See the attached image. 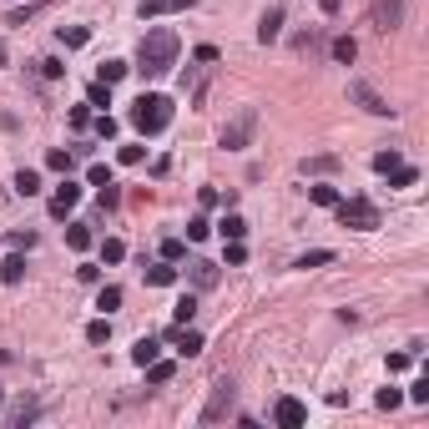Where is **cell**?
Wrapping results in <instances>:
<instances>
[{"label":"cell","instance_id":"bcb514c9","mask_svg":"<svg viewBox=\"0 0 429 429\" xmlns=\"http://www.w3.org/2000/svg\"><path fill=\"white\" fill-rule=\"evenodd\" d=\"M142 157H146V146H121V162H126V167H137Z\"/></svg>","mask_w":429,"mask_h":429},{"label":"cell","instance_id":"83f0119b","mask_svg":"<svg viewBox=\"0 0 429 429\" xmlns=\"http://www.w3.org/2000/svg\"><path fill=\"white\" fill-rule=\"evenodd\" d=\"M399 162H404V157L394 152V146H389V152H374V172H379V177H389V172H394Z\"/></svg>","mask_w":429,"mask_h":429},{"label":"cell","instance_id":"7c38bea8","mask_svg":"<svg viewBox=\"0 0 429 429\" xmlns=\"http://www.w3.org/2000/svg\"><path fill=\"white\" fill-rule=\"evenodd\" d=\"M278 36H283V6H273L263 20H257V40H263V46H273Z\"/></svg>","mask_w":429,"mask_h":429},{"label":"cell","instance_id":"5bb4252c","mask_svg":"<svg viewBox=\"0 0 429 429\" xmlns=\"http://www.w3.org/2000/svg\"><path fill=\"white\" fill-rule=\"evenodd\" d=\"M298 172H303V177H329V172H338V157H303V162H298Z\"/></svg>","mask_w":429,"mask_h":429},{"label":"cell","instance_id":"ab89813d","mask_svg":"<svg viewBox=\"0 0 429 429\" xmlns=\"http://www.w3.org/2000/svg\"><path fill=\"white\" fill-rule=\"evenodd\" d=\"M207 232H212V223H207V218H192V223H187V238H192V243H202Z\"/></svg>","mask_w":429,"mask_h":429},{"label":"cell","instance_id":"836d02e7","mask_svg":"<svg viewBox=\"0 0 429 429\" xmlns=\"http://www.w3.org/2000/svg\"><path fill=\"white\" fill-rule=\"evenodd\" d=\"M46 167H51V172H71V152H66V146H51V152H46Z\"/></svg>","mask_w":429,"mask_h":429},{"label":"cell","instance_id":"cb8c5ba5","mask_svg":"<svg viewBox=\"0 0 429 429\" xmlns=\"http://www.w3.org/2000/svg\"><path fill=\"white\" fill-rule=\"evenodd\" d=\"M126 71H132V66H126V61H101V71H96V81H106V86H116Z\"/></svg>","mask_w":429,"mask_h":429},{"label":"cell","instance_id":"ba28073f","mask_svg":"<svg viewBox=\"0 0 429 429\" xmlns=\"http://www.w3.org/2000/svg\"><path fill=\"white\" fill-rule=\"evenodd\" d=\"M76 202H81V182H71V177H66V182L51 192V202H46V207H51V218H66Z\"/></svg>","mask_w":429,"mask_h":429},{"label":"cell","instance_id":"ac0fdd59","mask_svg":"<svg viewBox=\"0 0 429 429\" xmlns=\"http://www.w3.org/2000/svg\"><path fill=\"white\" fill-rule=\"evenodd\" d=\"M192 318H197V293H187V298H177V308H172V324H177V329H187Z\"/></svg>","mask_w":429,"mask_h":429},{"label":"cell","instance_id":"d590c367","mask_svg":"<svg viewBox=\"0 0 429 429\" xmlns=\"http://www.w3.org/2000/svg\"><path fill=\"white\" fill-rule=\"evenodd\" d=\"M374 404H379V409H399L404 394H399V389H379V394H374Z\"/></svg>","mask_w":429,"mask_h":429},{"label":"cell","instance_id":"74e56055","mask_svg":"<svg viewBox=\"0 0 429 429\" xmlns=\"http://www.w3.org/2000/svg\"><path fill=\"white\" fill-rule=\"evenodd\" d=\"M409 399H414V404H429V374H419V379L409 384Z\"/></svg>","mask_w":429,"mask_h":429},{"label":"cell","instance_id":"681fc988","mask_svg":"<svg viewBox=\"0 0 429 429\" xmlns=\"http://www.w3.org/2000/svg\"><path fill=\"white\" fill-rule=\"evenodd\" d=\"M0 66H6V46H0Z\"/></svg>","mask_w":429,"mask_h":429},{"label":"cell","instance_id":"277c9868","mask_svg":"<svg viewBox=\"0 0 429 429\" xmlns=\"http://www.w3.org/2000/svg\"><path fill=\"white\" fill-rule=\"evenodd\" d=\"M253 132H257V112H253V106H248V112H238V116H232L227 126H223V146H227V152H243V146L253 142Z\"/></svg>","mask_w":429,"mask_h":429},{"label":"cell","instance_id":"60d3db41","mask_svg":"<svg viewBox=\"0 0 429 429\" xmlns=\"http://www.w3.org/2000/svg\"><path fill=\"white\" fill-rule=\"evenodd\" d=\"M86 182H91V187H106V182H112V167H101V162H96L91 172H86Z\"/></svg>","mask_w":429,"mask_h":429},{"label":"cell","instance_id":"3957f363","mask_svg":"<svg viewBox=\"0 0 429 429\" xmlns=\"http://www.w3.org/2000/svg\"><path fill=\"white\" fill-rule=\"evenodd\" d=\"M333 212H338V227H354V232H374L379 227V207L369 197H338Z\"/></svg>","mask_w":429,"mask_h":429},{"label":"cell","instance_id":"8fae6325","mask_svg":"<svg viewBox=\"0 0 429 429\" xmlns=\"http://www.w3.org/2000/svg\"><path fill=\"white\" fill-rule=\"evenodd\" d=\"M197 0H142V20H157V15H172V10H192Z\"/></svg>","mask_w":429,"mask_h":429},{"label":"cell","instance_id":"f546056e","mask_svg":"<svg viewBox=\"0 0 429 429\" xmlns=\"http://www.w3.org/2000/svg\"><path fill=\"white\" fill-rule=\"evenodd\" d=\"M86 40H91V31H86V26H71V31L61 26V46H71V51H76V46H86Z\"/></svg>","mask_w":429,"mask_h":429},{"label":"cell","instance_id":"44dd1931","mask_svg":"<svg viewBox=\"0 0 429 429\" xmlns=\"http://www.w3.org/2000/svg\"><path fill=\"white\" fill-rule=\"evenodd\" d=\"M146 283H152V288H167V283H177V268H172L167 257H162V263H152V268H146Z\"/></svg>","mask_w":429,"mask_h":429},{"label":"cell","instance_id":"f6af8a7d","mask_svg":"<svg viewBox=\"0 0 429 429\" xmlns=\"http://www.w3.org/2000/svg\"><path fill=\"white\" fill-rule=\"evenodd\" d=\"M414 363V354H389V374H404Z\"/></svg>","mask_w":429,"mask_h":429},{"label":"cell","instance_id":"f907efd6","mask_svg":"<svg viewBox=\"0 0 429 429\" xmlns=\"http://www.w3.org/2000/svg\"><path fill=\"white\" fill-rule=\"evenodd\" d=\"M0 404H6V389H0Z\"/></svg>","mask_w":429,"mask_h":429},{"label":"cell","instance_id":"4dcf8cb0","mask_svg":"<svg viewBox=\"0 0 429 429\" xmlns=\"http://www.w3.org/2000/svg\"><path fill=\"white\" fill-rule=\"evenodd\" d=\"M308 197H313L318 207H333V202H338V187H329V182H318V187H308Z\"/></svg>","mask_w":429,"mask_h":429},{"label":"cell","instance_id":"7a4b0ae2","mask_svg":"<svg viewBox=\"0 0 429 429\" xmlns=\"http://www.w3.org/2000/svg\"><path fill=\"white\" fill-rule=\"evenodd\" d=\"M132 126H137L142 137L167 132V126H172V101H167L162 91H142V96L132 101Z\"/></svg>","mask_w":429,"mask_h":429},{"label":"cell","instance_id":"7dc6e473","mask_svg":"<svg viewBox=\"0 0 429 429\" xmlns=\"http://www.w3.org/2000/svg\"><path fill=\"white\" fill-rule=\"evenodd\" d=\"M76 278H81V283H96L101 268H96V263H81V268H76Z\"/></svg>","mask_w":429,"mask_h":429},{"label":"cell","instance_id":"9a60e30c","mask_svg":"<svg viewBox=\"0 0 429 429\" xmlns=\"http://www.w3.org/2000/svg\"><path fill=\"white\" fill-rule=\"evenodd\" d=\"M46 10H51V0H31V6H20V10H10V15H6V26H26V20L46 15Z\"/></svg>","mask_w":429,"mask_h":429},{"label":"cell","instance_id":"5b68a950","mask_svg":"<svg viewBox=\"0 0 429 429\" xmlns=\"http://www.w3.org/2000/svg\"><path fill=\"white\" fill-rule=\"evenodd\" d=\"M349 96H354V101L363 106V112H369V116H394V106H389V101H384V96L374 91V86H369V81H349Z\"/></svg>","mask_w":429,"mask_h":429},{"label":"cell","instance_id":"e575fe53","mask_svg":"<svg viewBox=\"0 0 429 429\" xmlns=\"http://www.w3.org/2000/svg\"><path fill=\"white\" fill-rule=\"evenodd\" d=\"M96 308H101V313L121 308V288H101V293H96Z\"/></svg>","mask_w":429,"mask_h":429},{"label":"cell","instance_id":"8992f818","mask_svg":"<svg viewBox=\"0 0 429 429\" xmlns=\"http://www.w3.org/2000/svg\"><path fill=\"white\" fill-rule=\"evenodd\" d=\"M227 409H232V379L223 374L218 384H212V399H207V409H202V424H218Z\"/></svg>","mask_w":429,"mask_h":429},{"label":"cell","instance_id":"484cf974","mask_svg":"<svg viewBox=\"0 0 429 429\" xmlns=\"http://www.w3.org/2000/svg\"><path fill=\"white\" fill-rule=\"evenodd\" d=\"M66 243H71L76 253H86V248H91V227H86V223H71V227H66Z\"/></svg>","mask_w":429,"mask_h":429},{"label":"cell","instance_id":"9c48e42d","mask_svg":"<svg viewBox=\"0 0 429 429\" xmlns=\"http://www.w3.org/2000/svg\"><path fill=\"white\" fill-rule=\"evenodd\" d=\"M273 419L283 424V429H298V424L308 419V409H303V399H293V394H283V399L273 404Z\"/></svg>","mask_w":429,"mask_h":429},{"label":"cell","instance_id":"b9f144b4","mask_svg":"<svg viewBox=\"0 0 429 429\" xmlns=\"http://www.w3.org/2000/svg\"><path fill=\"white\" fill-rule=\"evenodd\" d=\"M71 126H91V101H81V106H71Z\"/></svg>","mask_w":429,"mask_h":429},{"label":"cell","instance_id":"d6a6232c","mask_svg":"<svg viewBox=\"0 0 429 429\" xmlns=\"http://www.w3.org/2000/svg\"><path fill=\"white\" fill-rule=\"evenodd\" d=\"M121 257H126V243L121 238H106L101 243V263H121Z\"/></svg>","mask_w":429,"mask_h":429},{"label":"cell","instance_id":"f1b7e54d","mask_svg":"<svg viewBox=\"0 0 429 429\" xmlns=\"http://www.w3.org/2000/svg\"><path fill=\"white\" fill-rule=\"evenodd\" d=\"M86 101H91V106H112V86H106V81H91V86H86Z\"/></svg>","mask_w":429,"mask_h":429},{"label":"cell","instance_id":"6da1fadb","mask_svg":"<svg viewBox=\"0 0 429 429\" xmlns=\"http://www.w3.org/2000/svg\"><path fill=\"white\" fill-rule=\"evenodd\" d=\"M177 56H182L177 31L157 26V31H146V36H142V46H137V66H132V71H142V76H167L172 66H177Z\"/></svg>","mask_w":429,"mask_h":429},{"label":"cell","instance_id":"d6986e66","mask_svg":"<svg viewBox=\"0 0 429 429\" xmlns=\"http://www.w3.org/2000/svg\"><path fill=\"white\" fill-rule=\"evenodd\" d=\"M329 51H333V61H338V66H354V56H359V40H354V36H338Z\"/></svg>","mask_w":429,"mask_h":429},{"label":"cell","instance_id":"30bf717a","mask_svg":"<svg viewBox=\"0 0 429 429\" xmlns=\"http://www.w3.org/2000/svg\"><path fill=\"white\" fill-rule=\"evenodd\" d=\"M187 273H192V288H197V293L218 288V278H223V268H218V263H207V257H197V263H187Z\"/></svg>","mask_w":429,"mask_h":429},{"label":"cell","instance_id":"8d00e7d4","mask_svg":"<svg viewBox=\"0 0 429 429\" xmlns=\"http://www.w3.org/2000/svg\"><path fill=\"white\" fill-rule=\"evenodd\" d=\"M182 253H187V243H182V238H162V257H167V263H177Z\"/></svg>","mask_w":429,"mask_h":429},{"label":"cell","instance_id":"e0dca14e","mask_svg":"<svg viewBox=\"0 0 429 429\" xmlns=\"http://www.w3.org/2000/svg\"><path fill=\"white\" fill-rule=\"evenodd\" d=\"M20 278H26V257H20V248H15L6 263H0V283H20Z\"/></svg>","mask_w":429,"mask_h":429},{"label":"cell","instance_id":"52a82bcc","mask_svg":"<svg viewBox=\"0 0 429 429\" xmlns=\"http://www.w3.org/2000/svg\"><path fill=\"white\" fill-rule=\"evenodd\" d=\"M374 26L389 36V31H399L404 26V0H374Z\"/></svg>","mask_w":429,"mask_h":429},{"label":"cell","instance_id":"2e32d148","mask_svg":"<svg viewBox=\"0 0 429 429\" xmlns=\"http://www.w3.org/2000/svg\"><path fill=\"white\" fill-rule=\"evenodd\" d=\"M218 232H223L227 243H243V238H248V218H238V212H227V218L218 223Z\"/></svg>","mask_w":429,"mask_h":429},{"label":"cell","instance_id":"7bdbcfd3","mask_svg":"<svg viewBox=\"0 0 429 429\" xmlns=\"http://www.w3.org/2000/svg\"><path fill=\"white\" fill-rule=\"evenodd\" d=\"M116 202H121V187H116V182H106V187H101V212H106V207H116Z\"/></svg>","mask_w":429,"mask_h":429},{"label":"cell","instance_id":"4fadbf2b","mask_svg":"<svg viewBox=\"0 0 429 429\" xmlns=\"http://www.w3.org/2000/svg\"><path fill=\"white\" fill-rule=\"evenodd\" d=\"M172 338H177V354H187V359L207 349V338H202L197 329H192V324H187V329H177V333H172Z\"/></svg>","mask_w":429,"mask_h":429},{"label":"cell","instance_id":"ffe728a7","mask_svg":"<svg viewBox=\"0 0 429 429\" xmlns=\"http://www.w3.org/2000/svg\"><path fill=\"white\" fill-rule=\"evenodd\" d=\"M329 263H333V248H308L293 268H303V273H308V268H329Z\"/></svg>","mask_w":429,"mask_h":429},{"label":"cell","instance_id":"d4e9b609","mask_svg":"<svg viewBox=\"0 0 429 429\" xmlns=\"http://www.w3.org/2000/svg\"><path fill=\"white\" fill-rule=\"evenodd\" d=\"M414 182H419V167H409V162H399L389 172V187H414Z\"/></svg>","mask_w":429,"mask_h":429},{"label":"cell","instance_id":"4316f807","mask_svg":"<svg viewBox=\"0 0 429 429\" xmlns=\"http://www.w3.org/2000/svg\"><path fill=\"white\" fill-rule=\"evenodd\" d=\"M172 374H177V369H172L167 359H152V363H146V379H152V384H172Z\"/></svg>","mask_w":429,"mask_h":429},{"label":"cell","instance_id":"7402d4cb","mask_svg":"<svg viewBox=\"0 0 429 429\" xmlns=\"http://www.w3.org/2000/svg\"><path fill=\"white\" fill-rule=\"evenodd\" d=\"M15 192H20V197H36V192H40V172L20 167V172H15Z\"/></svg>","mask_w":429,"mask_h":429},{"label":"cell","instance_id":"1f68e13d","mask_svg":"<svg viewBox=\"0 0 429 429\" xmlns=\"http://www.w3.org/2000/svg\"><path fill=\"white\" fill-rule=\"evenodd\" d=\"M112 338V324H106V318H91V324H86V343H106Z\"/></svg>","mask_w":429,"mask_h":429},{"label":"cell","instance_id":"c3c4849f","mask_svg":"<svg viewBox=\"0 0 429 429\" xmlns=\"http://www.w3.org/2000/svg\"><path fill=\"white\" fill-rule=\"evenodd\" d=\"M318 6H324V15H333V10L343 6V0H318Z\"/></svg>","mask_w":429,"mask_h":429},{"label":"cell","instance_id":"ee69618b","mask_svg":"<svg viewBox=\"0 0 429 429\" xmlns=\"http://www.w3.org/2000/svg\"><path fill=\"white\" fill-rule=\"evenodd\" d=\"M248 263V248L243 243H227V268H243Z\"/></svg>","mask_w":429,"mask_h":429},{"label":"cell","instance_id":"603a6c76","mask_svg":"<svg viewBox=\"0 0 429 429\" xmlns=\"http://www.w3.org/2000/svg\"><path fill=\"white\" fill-rule=\"evenodd\" d=\"M157 354H162V343H157V338H152V333H146V338H137V349H132V359H137V363H142V369H146V363H152V359H157Z\"/></svg>","mask_w":429,"mask_h":429},{"label":"cell","instance_id":"f35d334b","mask_svg":"<svg viewBox=\"0 0 429 429\" xmlns=\"http://www.w3.org/2000/svg\"><path fill=\"white\" fill-rule=\"evenodd\" d=\"M91 126H96V137H101V142H112V137H116V116H96Z\"/></svg>","mask_w":429,"mask_h":429}]
</instances>
